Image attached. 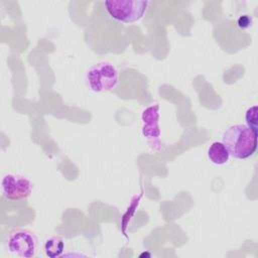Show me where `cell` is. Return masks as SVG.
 <instances>
[{"label":"cell","mask_w":258,"mask_h":258,"mask_svg":"<svg viewBox=\"0 0 258 258\" xmlns=\"http://www.w3.org/2000/svg\"><path fill=\"white\" fill-rule=\"evenodd\" d=\"M222 143L232 157L246 159L257 149V131L245 124L231 125L224 130Z\"/></svg>","instance_id":"cell-1"},{"label":"cell","mask_w":258,"mask_h":258,"mask_svg":"<svg viewBox=\"0 0 258 258\" xmlns=\"http://www.w3.org/2000/svg\"><path fill=\"white\" fill-rule=\"evenodd\" d=\"M119 81V74L110 61H100L90 67L86 73V83L94 93L108 92L114 89Z\"/></svg>","instance_id":"cell-2"},{"label":"cell","mask_w":258,"mask_h":258,"mask_svg":"<svg viewBox=\"0 0 258 258\" xmlns=\"http://www.w3.org/2000/svg\"><path fill=\"white\" fill-rule=\"evenodd\" d=\"M148 4V1L137 0H109L104 2L109 15L123 23H132L139 20L146 12Z\"/></svg>","instance_id":"cell-3"},{"label":"cell","mask_w":258,"mask_h":258,"mask_svg":"<svg viewBox=\"0 0 258 258\" xmlns=\"http://www.w3.org/2000/svg\"><path fill=\"white\" fill-rule=\"evenodd\" d=\"M6 247L8 252L15 256L31 258L35 256L37 251V239L35 235L28 230H13L7 237Z\"/></svg>","instance_id":"cell-4"},{"label":"cell","mask_w":258,"mask_h":258,"mask_svg":"<svg viewBox=\"0 0 258 258\" xmlns=\"http://www.w3.org/2000/svg\"><path fill=\"white\" fill-rule=\"evenodd\" d=\"M1 190L7 200L17 201L30 196L32 192V183L26 176L7 173L2 178Z\"/></svg>","instance_id":"cell-5"},{"label":"cell","mask_w":258,"mask_h":258,"mask_svg":"<svg viewBox=\"0 0 258 258\" xmlns=\"http://www.w3.org/2000/svg\"><path fill=\"white\" fill-rule=\"evenodd\" d=\"M158 106L156 104L149 106L142 113V133L148 139L152 140L153 146L155 142H159L158 138L160 130L158 126Z\"/></svg>","instance_id":"cell-6"},{"label":"cell","mask_w":258,"mask_h":258,"mask_svg":"<svg viewBox=\"0 0 258 258\" xmlns=\"http://www.w3.org/2000/svg\"><path fill=\"white\" fill-rule=\"evenodd\" d=\"M207 155L209 160L216 165H223L227 163L230 158L227 148L220 141H215L210 145Z\"/></svg>","instance_id":"cell-7"},{"label":"cell","mask_w":258,"mask_h":258,"mask_svg":"<svg viewBox=\"0 0 258 258\" xmlns=\"http://www.w3.org/2000/svg\"><path fill=\"white\" fill-rule=\"evenodd\" d=\"M64 249V243L63 240L58 236H52L46 239L43 245L44 253L47 257L55 258L61 255Z\"/></svg>","instance_id":"cell-8"},{"label":"cell","mask_w":258,"mask_h":258,"mask_svg":"<svg viewBox=\"0 0 258 258\" xmlns=\"http://www.w3.org/2000/svg\"><path fill=\"white\" fill-rule=\"evenodd\" d=\"M245 119L247 126L257 131V106L254 105L250 107L245 113Z\"/></svg>","instance_id":"cell-9"}]
</instances>
